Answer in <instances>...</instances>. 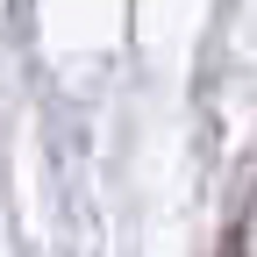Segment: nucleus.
Listing matches in <instances>:
<instances>
[{
    "label": "nucleus",
    "instance_id": "1",
    "mask_svg": "<svg viewBox=\"0 0 257 257\" xmlns=\"http://www.w3.org/2000/svg\"><path fill=\"white\" fill-rule=\"evenodd\" d=\"M221 257H243V229H229V236H221Z\"/></svg>",
    "mask_w": 257,
    "mask_h": 257
}]
</instances>
